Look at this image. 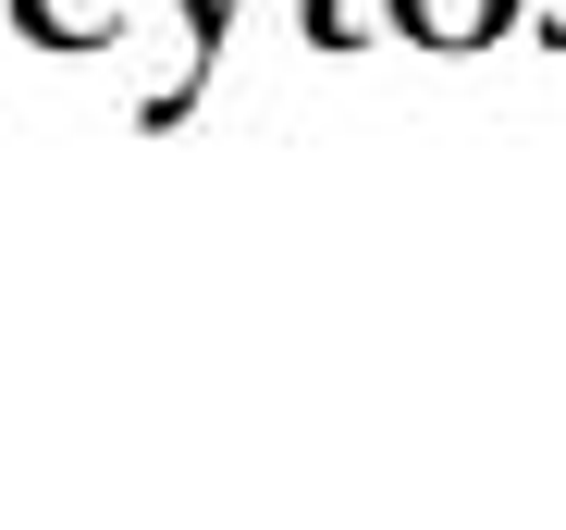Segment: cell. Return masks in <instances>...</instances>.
<instances>
[{
    "instance_id": "cell-1",
    "label": "cell",
    "mask_w": 566,
    "mask_h": 530,
    "mask_svg": "<svg viewBox=\"0 0 566 530\" xmlns=\"http://www.w3.org/2000/svg\"><path fill=\"white\" fill-rule=\"evenodd\" d=\"M112 0H38V25H99Z\"/></svg>"
}]
</instances>
